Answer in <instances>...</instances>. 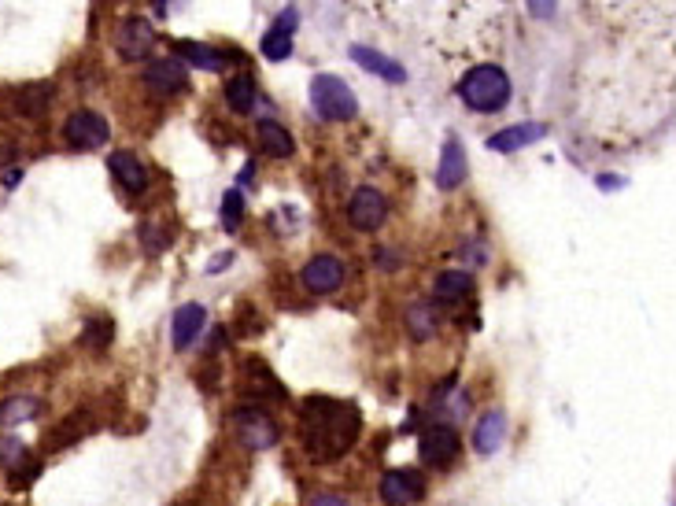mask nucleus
<instances>
[{
	"mask_svg": "<svg viewBox=\"0 0 676 506\" xmlns=\"http://www.w3.org/2000/svg\"><path fill=\"white\" fill-rule=\"evenodd\" d=\"M363 433V410L348 399L314 396L300 407V436L303 447L314 458H340L348 455Z\"/></svg>",
	"mask_w": 676,
	"mask_h": 506,
	"instance_id": "f257e3e1",
	"label": "nucleus"
},
{
	"mask_svg": "<svg viewBox=\"0 0 676 506\" xmlns=\"http://www.w3.org/2000/svg\"><path fill=\"white\" fill-rule=\"evenodd\" d=\"M459 97L466 108L481 111V115H492L510 100V78L503 67L495 63H477L470 71L462 74L459 82Z\"/></svg>",
	"mask_w": 676,
	"mask_h": 506,
	"instance_id": "f03ea898",
	"label": "nucleus"
},
{
	"mask_svg": "<svg viewBox=\"0 0 676 506\" xmlns=\"http://www.w3.org/2000/svg\"><path fill=\"white\" fill-rule=\"evenodd\" d=\"M311 108L322 122H348L359 115V100L351 85L337 74H314L311 78Z\"/></svg>",
	"mask_w": 676,
	"mask_h": 506,
	"instance_id": "7ed1b4c3",
	"label": "nucleus"
},
{
	"mask_svg": "<svg viewBox=\"0 0 676 506\" xmlns=\"http://www.w3.org/2000/svg\"><path fill=\"white\" fill-rule=\"evenodd\" d=\"M63 137L71 141V148H78V152H93V148H100L104 141L111 137V126L108 119L100 115V111H74L71 119L63 122Z\"/></svg>",
	"mask_w": 676,
	"mask_h": 506,
	"instance_id": "20e7f679",
	"label": "nucleus"
},
{
	"mask_svg": "<svg viewBox=\"0 0 676 506\" xmlns=\"http://www.w3.org/2000/svg\"><path fill=\"white\" fill-rule=\"evenodd\" d=\"M418 451H422L425 466L444 470V466H451V462L459 458L462 440H459V433H455L451 425H429V429L422 433V440H418Z\"/></svg>",
	"mask_w": 676,
	"mask_h": 506,
	"instance_id": "39448f33",
	"label": "nucleus"
},
{
	"mask_svg": "<svg viewBox=\"0 0 676 506\" xmlns=\"http://www.w3.org/2000/svg\"><path fill=\"white\" fill-rule=\"evenodd\" d=\"M233 422H237V433H241V440L252 447V451H266V447L278 444L281 429H278V422L266 414V410L241 407L237 414H233Z\"/></svg>",
	"mask_w": 676,
	"mask_h": 506,
	"instance_id": "423d86ee",
	"label": "nucleus"
},
{
	"mask_svg": "<svg viewBox=\"0 0 676 506\" xmlns=\"http://www.w3.org/2000/svg\"><path fill=\"white\" fill-rule=\"evenodd\" d=\"M156 45V30L148 23L145 15H130L122 19L119 34H115V49H119L122 60H145L148 52Z\"/></svg>",
	"mask_w": 676,
	"mask_h": 506,
	"instance_id": "0eeeda50",
	"label": "nucleus"
},
{
	"mask_svg": "<svg viewBox=\"0 0 676 506\" xmlns=\"http://www.w3.org/2000/svg\"><path fill=\"white\" fill-rule=\"evenodd\" d=\"M348 218H351V226H355V229L370 233V229H377L388 218V200L381 193H377V189L363 185V189H355V193H351Z\"/></svg>",
	"mask_w": 676,
	"mask_h": 506,
	"instance_id": "6e6552de",
	"label": "nucleus"
},
{
	"mask_svg": "<svg viewBox=\"0 0 676 506\" xmlns=\"http://www.w3.org/2000/svg\"><path fill=\"white\" fill-rule=\"evenodd\" d=\"M189 74H185V63L178 56H159L145 67V85L156 93V97H174L182 93Z\"/></svg>",
	"mask_w": 676,
	"mask_h": 506,
	"instance_id": "1a4fd4ad",
	"label": "nucleus"
},
{
	"mask_svg": "<svg viewBox=\"0 0 676 506\" xmlns=\"http://www.w3.org/2000/svg\"><path fill=\"white\" fill-rule=\"evenodd\" d=\"M303 289L314 292V296H326V292H337L340 281H344V263L337 255H314L311 263L303 266Z\"/></svg>",
	"mask_w": 676,
	"mask_h": 506,
	"instance_id": "9d476101",
	"label": "nucleus"
},
{
	"mask_svg": "<svg viewBox=\"0 0 676 506\" xmlns=\"http://www.w3.org/2000/svg\"><path fill=\"white\" fill-rule=\"evenodd\" d=\"M381 499H385L388 506H411L418 503L425 495V481H422V473H414V470H392L381 477Z\"/></svg>",
	"mask_w": 676,
	"mask_h": 506,
	"instance_id": "9b49d317",
	"label": "nucleus"
},
{
	"mask_svg": "<svg viewBox=\"0 0 676 506\" xmlns=\"http://www.w3.org/2000/svg\"><path fill=\"white\" fill-rule=\"evenodd\" d=\"M204 326H207V311L200 303H185V307H178L174 318H170V340H174V348L189 351L196 344V337L204 333Z\"/></svg>",
	"mask_w": 676,
	"mask_h": 506,
	"instance_id": "f8f14e48",
	"label": "nucleus"
},
{
	"mask_svg": "<svg viewBox=\"0 0 676 506\" xmlns=\"http://www.w3.org/2000/svg\"><path fill=\"white\" fill-rule=\"evenodd\" d=\"M547 137V126L544 122H518V126H507V130H499L488 137V148L492 152H518V148H529L536 141H544Z\"/></svg>",
	"mask_w": 676,
	"mask_h": 506,
	"instance_id": "ddd939ff",
	"label": "nucleus"
},
{
	"mask_svg": "<svg viewBox=\"0 0 676 506\" xmlns=\"http://www.w3.org/2000/svg\"><path fill=\"white\" fill-rule=\"evenodd\" d=\"M108 170L115 174V181H119L130 196H141L148 189V170H145L141 159L133 156V152H111Z\"/></svg>",
	"mask_w": 676,
	"mask_h": 506,
	"instance_id": "4468645a",
	"label": "nucleus"
},
{
	"mask_svg": "<svg viewBox=\"0 0 676 506\" xmlns=\"http://www.w3.org/2000/svg\"><path fill=\"white\" fill-rule=\"evenodd\" d=\"M292 30H296V8H289V12L278 19V26L263 34V41H259V52H263L266 60H274V63L289 60V56H292Z\"/></svg>",
	"mask_w": 676,
	"mask_h": 506,
	"instance_id": "2eb2a0df",
	"label": "nucleus"
},
{
	"mask_svg": "<svg viewBox=\"0 0 676 506\" xmlns=\"http://www.w3.org/2000/svg\"><path fill=\"white\" fill-rule=\"evenodd\" d=\"M174 52H178L185 63L200 67V71H222L230 60H237L233 52H222L215 49V45H204V41H174Z\"/></svg>",
	"mask_w": 676,
	"mask_h": 506,
	"instance_id": "dca6fc26",
	"label": "nucleus"
},
{
	"mask_svg": "<svg viewBox=\"0 0 676 506\" xmlns=\"http://www.w3.org/2000/svg\"><path fill=\"white\" fill-rule=\"evenodd\" d=\"M351 60L359 63L363 71L377 74V78H385V82H392V85L407 82V71H403V67H399L392 56H385V52L366 49V45H351Z\"/></svg>",
	"mask_w": 676,
	"mask_h": 506,
	"instance_id": "f3484780",
	"label": "nucleus"
},
{
	"mask_svg": "<svg viewBox=\"0 0 676 506\" xmlns=\"http://www.w3.org/2000/svg\"><path fill=\"white\" fill-rule=\"evenodd\" d=\"M507 440V414L503 410H488L477 429H473V447H477V455H495L499 447Z\"/></svg>",
	"mask_w": 676,
	"mask_h": 506,
	"instance_id": "a211bd4d",
	"label": "nucleus"
},
{
	"mask_svg": "<svg viewBox=\"0 0 676 506\" xmlns=\"http://www.w3.org/2000/svg\"><path fill=\"white\" fill-rule=\"evenodd\" d=\"M462 181H466V148L459 141H447L444 152H440V167H436V185L451 193V189H459Z\"/></svg>",
	"mask_w": 676,
	"mask_h": 506,
	"instance_id": "6ab92c4d",
	"label": "nucleus"
},
{
	"mask_svg": "<svg viewBox=\"0 0 676 506\" xmlns=\"http://www.w3.org/2000/svg\"><path fill=\"white\" fill-rule=\"evenodd\" d=\"M255 133H259V145H263L266 156L289 159L292 152H296V141H292V133L285 130V126H278L274 119H263Z\"/></svg>",
	"mask_w": 676,
	"mask_h": 506,
	"instance_id": "aec40b11",
	"label": "nucleus"
},
{
	"mask_svg": "<svg viewBox=\"0 0 676 506\" xmlns=\"http://www.w3.org/2000/svg\"><path fill=\"white\" fill-rule=\"evenodd\" d=\"M470 289H473V278L466 274V270H444V274H436V281H433V296L440 303L466 300Z\"/></svg>",
	"mask_w": 676,
	"mask_h": 506,
	"instance_id": "412c9836",
	"label": "nucleus"
},
{
	"mask_svg": "<svg viewBox=\"0 0 676 506\" xmlns=\"http://www.w3.org/2000/svg\"><path fill=\"white\" fill-rule=\"evenodd\" d=\"M15 111L26 115V119H34L41 111L49 108L52 100V85L49 82H34V85H23V89H15Z\"/></svg>",
	"mask_w": 676,
	"mask_h": 506,
	"instance_id": "4be33fe9",
	"label": "nucleus"
},
{
	"mask_svg": "<svg viewBox=\"0 0 676 506\" xmlns=\"http://www.w3.org/2000/svg\"><path fill=\"white\" fill-rule=\"evenodd\" d=\"M226 104H230L237 115H248L255 104V78L252 74H237L226 82Z\"/></svg>",
	"mask_w": 676,
	"mask_h": 506,
	"instance_id": "5701e85b",
	"label": "nucleus"
},
{
	"mask_svg": "<svg viewBox=\"0 0 676 506\" xmlns=\"http://www.w3.org/2000/svg\"><path fill=\"white\" fill-rule=\"evenodd\" d=\"M407 329H411L414 340H429L436 333V314L425 303H414L411 311H407Z\"/></svg>",
	"mask_w": 676,
	"mask_h": 506,
	"instance_id": "b1692460",
	"label": "nucleus"
},
{
	"mask_svg": "<svg viewBox=\"0 0 676 506\" xmlns=\"http://www.w3.org/2000/svg\"><path fill=\"white\" fill-rule=\"evenodd\" d=\"M34 414H37V399H8V403L0 407V422L19 425V422H30Z\"/></svg>",
	"mask_w": 676,
	"mask_h": 506,
	"instance_id": "393cba45",
	"label": "nucleus"
},
{
	"mask_svg": "<svg viewBox=\"0 0 676 506\" xmlns=\"http://www.w3.org/2000/svg\"><path fill=\"white\" fill-rule=\"evenodd\" d=\"M241 218H244V200L237 189H230V193L222 196V226L230 229V233H237V229H241Z\"/></svg>",
	"mask_w": 676,
	"mask_h": 506,
	"instance_id": "a878e982",
	"label": "nucleus"
},
{
	"mask_svg": "<svg viewBox=\"0 0 676 506\" xmlns=\"http://www.w3.org/2000/svg\"><path fill=\"white\" fill-rule=\"evenodd\" d=\"M111 333H115L111 318L108 314H104V318L97 314V318H89V326H85V344H89V348H104L111 340Z\"/></svg>",
	"mask_w": 676,
	"mask_h": 506,
	"instance_id": "bb28decb",
	"label": "nucleus"
},
{
	"mask_svg": "<svg viewBox=\"0 0 676 506\" xmlns=\"http://www.w3.org/2000/svg\"><path fill=\"white\" fill-rule=\"evenodd\" d=\"M311 506H348V499H340V495L333 492H322V495H314Z\"/></svg>",
	"mask_w": 676,
	"mask_h": 506,
	"instance_id": "cd10ccee",
	"label": "nucleus"
},
{
	"mask_svg": "<svg viewBox=\"0 0 676 506\" xmlns=\"http://www.w3.org/2000/svg\"><path fill=\"white\" fill-rule=\"evenodd\" d=\"M377 266H381V270H396V252H392V248H381V252H377Z\"/></svg>",
	"mask_w": 676,
	"mask_h": 506,
	"instance_id": "c85d7f7f",
	"label": "nucleus"
},
{
	"mask_svg": "<svg viewBox=\"0 0 676 506\" xmlns=\"http://www.w3.org/2000/svg\"><path fill=\"white\" fill-rule=\"evenodd\" d=\"M0 181H4V189H15V185L23 181V170H19V167H8V170H4V178H0Z\"/></svg>",
	"mask_w": 676,
	"mask_h": 506,
	"instance_id": "c756f323",
	"label": "nucleus"
},
{
	"mask_svg": "<svg viewBox=\"0 0 676 506\" xmlns=\"http://www.w3.org/2000/svg\"><path fill=\"white\" fill-rule=\"evenodd\" d=\"M555 12V4H532V15H551Z\"/></svg>",
	"mask_w": 676,
	"mask_h": 506,
	"instance_id": "7c9ffc66",
	"label": "nucleus"
}]
</instances>
